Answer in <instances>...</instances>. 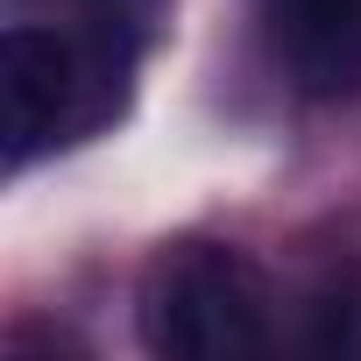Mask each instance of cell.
Instances as JSON below:
<instances>
[{
    "label": "cell",
    "mask_w": 361,
    "mask_h": 361,
    "mask_svg": "<svg viewBox=\"0 0 361 361\" xmlns=\"http://www.w3.org/2000/svg\"><path fill=\"white\" fill-rule=\"evenodd\" d=\"M135 43L85 29V22H15L0 43V114H8V163H36L78 135H92L114 106H121V78H128Z\"/></svg>",
    "instance_id": "6da1fadb"
},
{
    "label": "cell",
    "mask_w": 361,
    "mask_h": 361,
    "mask_svg": "<svg viewBox=\"0 0 361 361\" xmlns=\"http://www.w3.org/2000/svg\"><path fill=\"white\" fill-rule=\"evenodd\" d=\"M142 340L177 361H241L269 347L262 276L234 248H170L142 283Z\"/></svg>",
    "instance_id": "7a4b0ae2"
},
{
    "label": "cell",
    "mask_w": 361,
    "mask_h": 361,
    "mask_svg": "<svg viewBox=\"0 0 361 361\" xmlns=\"http://www.w3.org/2000/svg\"><path fill=\"white\" fill-rule=\"evenodd\" d=\"M269 57L305 99H347L361 85V0H262Z\"/></svg>",
    "instance_id": "3957f363"
},
{
    "label": "cell",
    "mask_w": 361,
    "mask_h": 361,
    "mask_svg": "<svg viewBox=\"0 0 361 361\" xmlns=\"http://www.w3.org/2000/svg\"><path fill=\"white\" fill-rule=\"evenodd\" d=\"M71 8H78V22L85 29H106V36H142L149 29V15H156V0H71Z\"/></svg>",
    "instance_id": "277c9868"
}]
</instances>
